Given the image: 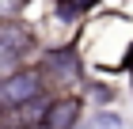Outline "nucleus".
<instances>
[{"label":"nucleus","mask_w":133,"mask_h":129,"mask_svg":"<svg viewBox=\"0 0 133 129\" xmlns=\"http://www.w3.org/2000/svg\"><path fill=\"white\" fill-rule=\"evenodd\" d=\"M38 72L23 69V72H8V80L0 84V99H4V106L15 110V106H31L34 99H38Z\"/></svg>","instance_id":"f257e3e1"},{"label":"nucleus","mask_w":133,"mask_h":129,"mask_svg":"<svg viewBox=\"0 0 133 129\" xmlns=\"http://www.w3.org/2000/svg\"><path fill=\"white\" fill-rule=\"evenodd\" d=\"M27 50H31V34L19 23H4L0 27V61H4V69H15Z\"/></svg>","instance_id":"f03ea898"},{"label":"nucleus","mask_w":133,"mask_h":129,"mask_svg":"<svg viewBox=\"0 0 133 129\" xmlns=\"http://www.w3.org/2000/svg\"><path fill=\"white\" fill-rule=\"evenodd\" d=\"M76 118H80V99H61L46 114V129H72Z\"/></svg>","instance_id":"7ed1b4c3"},{"label":"nucleus","mask_w":133,"mask_h":129,"mask_svg":"<svg viewBox=\"0 0 133 129\" xmlns=\"http://www.w3.org/2000/svg\"><path fill=\"white\" fill-rule=\"evenodd\" d=\"M46 69H50L53 76H61V80H76L80 76V65H76L72 50H53L50 57H46Z\"/></svg>","instance_id":"20e7f679"},{"label":"nucleus","mask_w":133,"mask_h":129,"mask_svg":"<svg viewBox=\"0 0 133 129\" xmlns=\"http://www.w3.org/2000/svg\"><path fill=\"white\" fill-rule=\"evenodd\" d=\"M84 11H91V4H57V15L65 19H80Z\"/></svg>","instance_id":"39448f33"}]
</instances>
